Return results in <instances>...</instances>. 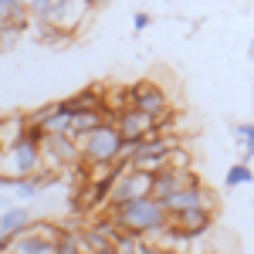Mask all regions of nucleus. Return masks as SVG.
Wrapping results in <instances>:
<instances>
[{
  "label": "nucleus",
  "mask_w": 254,
  "mask_h": 254,
  "mask_svg": "<svg viewBox=\"0 0 254 254\" xmlns=\"http://www.w3.org/2000/svg\"><path fill=\"white\" fill-rule=\"evenodd\" d=\"M109 214L116 217V224L122 231H132V234H156L159 227L170 220L166 203L156 200L153 193L136 196V200H122V203H105Z\"/></svg>",
  "instance_id": "nucleus-1"
},
{
  "label": "nucleus",
  "mask_w": 254,
  "mask_h": 254,
  "mask_svg": "<svg viewBox=\"0 0 254 254\" xmlns=\"http://www.w3.org/2000/svg\"><path fill=\"white\" fill-rule=\"evenodd\" d=\"M75 139H78V149H81V163H119L122 159L126 136L119 132L116 119H105L92 132H81Z\"/></svg>",
  "instance_id": "nucleus-2"
},
{
  "label": "nucleus",
  "mask_w": 254,
  "mask_h": 254,
  "mask_svg": "<svg viewBox=\"0 0 254 254\" xmlns=\"http://www.w3.org/2000/svg\"><path fill=\"white\" fill-rule=\"evenodd\" d=\"M41 170H44V153H41V142H31V139H20L14 146H7L0 156V173L14 176V180L34 176Z\"/></svg>",
  "instance_id": "nucleus-3"
},
{
  "label": "nucleus",
  "mask_w": 254,
  "mask_h": 254,
  "mask_svg": "<svg viewBox=\"0 0 254 254\" xmlns=\"http://www.w3.org/2000/svg\"><path fill=\"white\" fill-rule=\"evenodd\" d=\"M61 227L48 224V220H31L20 234H14L10 254H55L58 251Z\"/></svg>",
  "instance_id": "nucleus-4"
},
{
  "label": "nucleus",
  "mask_w": 254,
  "mask_h": 254,
  "mask_svg": "<svg viewBox=\"0 0 254 254\" xmlns=\"http://www.w3.org/2000/svg\"><path fill=\"white\" fill-rule=\"evenodd\" d=\"M153 193V173L136 170L129 159H119V173L112 180V190H109V203H122V200H136V196Z\"/></svg>",
  "instance_id": "nucleus-5"
},
{
  "label": "nucleus",
  "mask_w": 254,
  "mask_h": 254,
  "mask_svg": "<svg viewBox=\"0 0 254 254\" xmlns=\"http://www.w3.org/2000/svg\"><path fill=\"white\" fill-rule=\"evenodd\" d=\"M41 153H44V166L48 170H68V166H81V149L75 136H58V132H48V139L41 142Z\"/></svg>",
  "instance_id": "nucleus-6"
},
{
  "label": "nucleus",
  "mask_w": 254,
  "mask_h": 254,
  "mask_svg": "<svg viewBox=\"0 0 254 254\" xmlns=\"http://www.w3.org/2000/svg\"><path fill=\"white\" fill-rule=\"evenodd\" d=\"M92 0H55V7L48 10V24L61 34H78V27L92 17Z\"/></svg>",
  "instance_id": "nucleus-7"
},
{
  "label": "nucleus",
  "mask_w": 254,
  "mask_h": 254,
  "mask_svg": "<svg viewBox=\"0 0 254 254\" xmlns=\"http://www.w3.org/2000/svg\"><path fill=\"white\" fill-rule=\"evenodd\" d=\"M129 88H132V109L153 116L156 122L170 116V95H166L159 85H153V81H136V85H129Z\"/></svg>",
  "instance_id": "nucleus-8"
},
{
  "label": "nucleus",
  "mask_w": 254,
  "mask_h": 254,
  "mask_svg": "<svg viewBox=\"0 0 254 254\" xmlns=\"http://www.w3.org/2000/svg\"><path fill=\"white\" fill-rule=\"evenodd\" d=\"M163 203H166V210H170V217H173V214L190 210V207H214L217 193H214V190H207L203 183H200V187H180V190H173Z\"/></svg>",
  "instance_id": "nucleus-9"
},
{
  "label": "nucleus",
  "mask_w": 254,
  "mask_h": 254,
  "mask_svg": "<svg viewBox=\"0 0 254 254\" xmlns=\"http://www.w3.org/2000/svg\"><path fill=\"white\" fill-rule=\"evenodd\" d=\"M116 126H119V132H122L126 139H136V142H142V139H149V136L159 132L156 119L146 116V112H139V109H132V105H129L122 116H116Z\"/></svg>",
  "instance_id": "nucleus-10"
},
{
  "label": "nucleus",
  "mask_w": 254,
  "mask_h": 254,
  "mask_svg": "<svg viewBox=\"0 0 254 254\" xmlns=\"http://www.w3.org/2000/svg\"><path fill=\"white\" fill-rule=\"evenodd\" d=\"M170 220H176L190 237L210 234V227H214V207H190V210H183V214H173Z\"/></svg>",
  "instance_id": "nucleus-11"
},
{
  "label": "nucleus",
  "mask_w": 254,
  "mask_h": 254,
  "mask_svg": "<svg viewBox=\"0 0 254 254\" xmlns=\"http://www.w3.org/2000/svg\"><path fill=\"white\" fill-rule=\"evenodd\" d=\"M183 173L187 170H176V166H166V170L153 173V196L156 200H166L173 190H180L183 187Z\"/></svg>",
  "instance_id": "nucleus-12"
},
{
  "label": "nucleus",
  "mask_w": 254,
  "mask_h": 254,
  "mask_svg": "<svg viewBox=\"0 0 254 254\" xmlns=\"http://www.w3.org/2000/svg\"><path fill=\"white\" fill-rule=\"evenodd\" d=\"M24 126H27V116H3L0 119V146L7 149V146H14L24 139Z\"/></svg>",
  "instance_id": "nucleus-13"
},
{
  "label": "nucleus",
  "mask_w": 254,
  "mask_h": 254,
  "mask_svg": "<svg viewBox=\"0 0 254 254\" xmlns=\"http://www.w3.org/2000/svg\"><path fill=\"white\" fill-rule=\"evenodd\" d=\"M132 105V88L129 85H119V88H105V112L116 119Z\"/></svg>",
  "instance_id": "nucleus-14"
},
{
  "label": "nucleus",
  "mask_w": 254,
  "mask_h": 254,
  "mask_svg": "<svg viewBox=\"0 0 254 254\" xmlns=\"http://www.w3.org/2000/svg\"><path fill=\"white\" fill-rule=\"evenodd\" d=\"M27 224H31L27 207H7V210L0 214V234H20Z\"/></svg>",
  "instance_id": "nucleus-15"
},
{
  "label": "nucleus",
  "mask_w": 254,
  "mask_h": 254,
  "mask_svg": "<svg viewBox=\"0 0 254 254\" xmlns=\"http://www.w3.org/2000/svg\"><path fill=\"white\" fill-rule=\"evenodd\" d=\"M231 136L241 146V159L251 163L254 159V122H237V126H231Z\"/></svg>",
  "instance_id": "nucleus-16"
},
{
  "label": "nucleus",
  "mask_w": 254,
  "mask_h": 254,
  "mask_svg": "<svg viewBox=\"0 0 254 254\" xmlns=\"http://www.w3.org/2000/svg\"><path fill=\"white\" fill-rule=\"evenodd\" d=\"M224 180H227V187H248V183H254L251 163H244V159H241V163H234V166L227 170V176H224Z\"/></svg>",
  "instance_id": "nucleus-17"
},
{
  "label": "nucleus",
  "mask_w": 254,
  "mask_h": 254,
  "mask_svg": "<svg viewBox=\"0 0 254 254\" xmlns=\"http://www.w3.org/2000/svg\"><path fill=\"white\" fill-rule=\"evenodd\" d=\"M14 190H17L20 200H31V196L41 193V183H38V176H24V180H17V183H14Z\"/></svg>",
  "instance_id": "nucleus-18"
},
{
  "label": "nucleus",
  "mask_w": 254,
  "mask_h": 254,
  "mask_svg": "<svg viewBox=\"0 0 254 254\" xmlns=\"http://www.w3.org/2000/svg\"><path fill=\"white\" fill-rule=\"evenodd\" d=\"M24 3H27L31 17H48V10L55 7V0H24Z\"/></svg>",
  "instance_id": "nucleus-19"
},
{
  "label": "nucleus",
  "mask_w": 254,
  "mask_h": 254,
  "mask_svg": "<svg viewBox=\"0 0 254 254\" xmlns=\"http://www.w3.org/2000/svg\"><path fill=\"white\" fill-rule=\"evenodd\" d=\"M149 24H153V14H146V10H139L136 17H132V27H136V31H146Z\"/></svg>",
  "instance_id": "nucleus-20"
},
{
  "label": "nucleus",
  "mask_w": 254,
  "mask_h": 254,
  "mask_svg": "<svg viewBox=\"0 0 254 254\" xmlns=\"http://www.w3.org/2000/svg\"><path fill=\"white\" fill-rule=\"evenodd\" d=\"M156 254H190V251H180V248H159Z\"/></svg>",
  "instance_id": "nucleus-21"
},
{
  "label": "nucleus",
  "mask_w": 254,
  "mask_h": 254,
  "mask_svg": "<svg viewBox=\"0 0 254 254\" xmlns=\"http://www.w3.org/2000/svg\"><path fill=\"white\" fill-rule=\"evenodd\" d=\"M92 254H119V251L112 248V244H109V248H102V251H92Z\"/></svg>",
  "instance_id": "nucleus-22"
},
{
  "label": "nucleus",
  "mask_w": 254,
  "mask_h": 254,
  "mask_svg": "<svg viewBox=\"0 0 254 254\" xmlns=\"http://www.w3.org/2000/svg\"><path fill=\"white\" fill-rule=\"evenodd\" d=\"M248 55H251V61H254V38H251V48H248Z\"/></svg>",
  "instance_id": "nucleus-23"
},
{
  "label": "nucleus",
  "mask_w": 254,
  "mask_h": 254,
  "mask_svg": "<svg viewBox=\"0 0 254 254\" xmlns=\"http://www.w3.org/2000/svg\"><path fill=\"white\" fill-rule=\"evenodd\" d=\"M0 156H3V146H0Z\"/></svg>",
  "instance_id": "nucleus-24"
},
{
  "label": "nucleus",
  "mask_w": 254,
  "mask_h": 254,
  "mask_svg": "<svg viewBox=\"0 0 254 254\" xmlns=\"http://www.w3.org/2000/svg\"><path fill=\"white\" fill-rule=\"evenodd\" d=\"M92 3H98V0H92Z\"/></svg>",
  "instance_id": "nucleus-25"
}]
</instances>
